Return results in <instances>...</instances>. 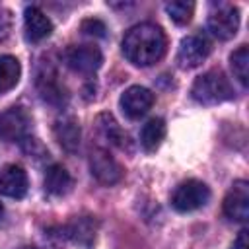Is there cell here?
I'll return each instance as SVG.
<instances>
[{
    "label": "cell",
    "mask_w": 249,
    "mask_h": 249,
    "mask_svg": "<svg viewBox=\"0 0 249 249\" xmlns=\"http://www.w3.org/2000/svg\"><path fill=\"white\" fill-rule=\"evenodd\" d=\"M165 33L156 23H138L123 39L124 56L136 66H150L165 54Z\"/></svg>",
    "instance_id": "6da1fadb"
},
{
    "label": "cell",
    "mask_w": 249,
    "mask_h": 249,
    "mask_svg": "<svg viewBox=\"0 0 249 249\" xmlns=\"http://www.w3.org/2000/svg\"><path fill=\"white\" fill-rule=\"evenodd\" d=\"M191 95L200 105H216L233 97V88L224 72L208 70L198 76L191 88Z\"/></svg>",
    "instance_id": "7a4b0ae2"
},
{
    "label": "cell",
    "mask_w": 249,
    "mask_h": 249,
    "mask_svg": "<svg viewBox=\"0 0 249 249\" xmlns=\"http://www.w3.org/2000/svg\"><path fill=\"white\" fill-rule=\"evenodd\" d=\"M210 198V189L198 179H187L179 183L171 195V206L177 212H193L202 208Z\"/></svg>",
    "instance_id": "3957f363"
},
{
    "label": "cell",
    "mask_w": 249,
    "mask_h": 249,
    "mask_svg": "<svg viewBox=\"0 0 249 249\" xmlns=\"http://www.w3.org/2000/svg\"><path fill=\"white\" fill-rule=\"evenodd\" d=\"M31 117L23 107H10L0 113V138L6 142H23L29 136Z\"/></svg>",
    "instance_id": "277c9868"
},
{
    "label": "cell",
    "mask_w": 249,
    "mask_h": 249,
    "mask_svg": "<svg viewBox=\"0 0 249 249\" xmlns=\"http://www.w3.org/2000/svg\"><path fill=\"white\" fill-rule=\"evenodd\" d=\"M208 29L222 41L235 37L239 29V10L233 4H216L208 16Z\"/></svg>",
    "instance_id": "5b68a950"
},
{
    "label": "cell",
    "mask_w": 249,
    "mask_h": 249,
    "mask_svg": "<svg viewBox=\"0 0 249 249\" xmlns=\"http://www.w3.org/2000/svg\"><path fill=\"white\" fill-rule=\"evenodd\" d=\"M210 51H212V45H210V41L204 35H200V33L187 35L181 41V45H179L177 62L185 70L196 68V66H200L206 60V56L210 54Z\"/></svg>",
    "instance_id": "8992f818"
},
{
    "label": "cell",
    "mask_w": 249,
    "mask_h": 249,
    "mask_svg": "<svg viewBox=\"0 0 249 249\" xmlns=\"http://www.w3.org/2000/svg\"><path fill=\"white\" fill-rule=\"evenodd\" d=\"M89 169L91 175L103 185H115L123 179L121 163L103 148H95L89 154Z\"/></svg>",
    "instance_id": "52a82bcc"
},
{
    "label": "cell",
    "mask_w": 249,
    "mask_h": 249,
    "mask_svg": "<svg viewBox=\"0 0 249 249\" xmlns=\"http://www.w3.org/2000/svg\"><path fill=\"white\" fill-rule=\"evenodd\" d=\"M64 62L68 64L70 70L80 72V74H93L101 62H103V54L97 47L93 45H78V47H70L64 53Z\"/></svg>",
    "instance_id": "ba28073f"
},
{
    "label": "cell",
    "mask_w": 249,
    "mask_h": 249,
    "mask_svg": "<svg viewBox=\"0 0 249 249\" xmlns=\"http://www.w3.org/2000/svg\"><path fill=\"white\" fill-rule=\"evenodd\" d=\"M224 214L233 222H245L249 218V183L245 179L233 181L224 198Z\"/></svg>",
    "instance_id": "9c48e42d"
},
{
    "label": "cell",
    "mask_w": 249,
    "mask_h": 249,
    "mask_svg": "<svg viewBox=\"0 0 249 249\" xmlns=\"http://www.w3.org/2000/svg\"><path fill=\"white\" fill-rule=\"evenodd\" d=\"M154 93L144 86H130L121 95V109L128 119L144 117L154 105Z\"/></svg>",
    "instance_id": "30bf717a"
},
{
    "label": "cell",
    "mask_w": 249,
    "mask_h": 249,
    "mask_svg": "<svg viewBox=\"0 0 249 249\" xmlns=\"http://www.w3.org/2000/svg\"><path fill=\"white\" fill-rule=\"evenodd\" d=\"M27 187H29L27 173L21 165L10 163L0 169V195L10 198H23Z\"/></svg>",
    "instance_id": "8fae6325"
},
{
    "label": "cell",
    "mask_w": 249,
    "mask_h": 249,
    "mask_svg": "<svg viewBox=\"0 0 249 249\" xmlns=\"http://www.w3.org/2000/svg\"><path fill=\"white\" fill-rule=\"evenodd\" d=\"M23 25H25V37L31 43H39L43 39H47L53 33V21L45 16L43 10H39L37 6H29L25 8L23 14Z\"/></svg>",
    "instance_id": "7c38bea8"
},
{
    "label": "cell",
    "mask_w": 249,
    "mask_h": 249,
    "mask_svg": "<svg viewBox=\"0 0 249 249\" xmlns=\"http://www.w3.org/2000/svg\"><path fill=\"white\" fill-rule=\"evenodd\" d=\"M54 138L56 142L66 150V152H76L78 146H80V136H82V130H80V124L74 117H62L54 123Z\"/></svg>",
    "instance_id": "4fadbf2b"
},
{
    "label": "cell",
    "mask_w": 249,
    "mask_h": 249,
    "mask_svg": "<svg viewBox=\"0 0 249 249\" xmlns=\"http://www.w3.org/2000/svg\"><path fill=\"white\" fill-rule=\"evenodd\" d=\"M43 183H45V191L51 193L53 196H64L74 187L72 175L66 171V167H62L58 163H53L51 167H47Z\"/></svg>",
    "instance_id": "5bb4252c"
},
{
    "label": "cell",
    "mask_w": 249,
    "mask_h": 249,
    "mask_svg": "<svg viewBox=\"0 0 249 249\" xmlns=\"http://www.w3.org/2000/svg\"><path fill=\"white\" fill-rule=\"evenodd\" d=\"M95 220H91L89 216H84V218H74L66 228V237H70L74 243L82 245V247H91L93 241H95Z\"/></svg>",
    "instance_id": "9a60e30c"
},
{
    "label": "cell",
    "mask_w": 249,
    "mask_h": 249,
    "mask_svg": "<svg viewBox=\"0 0 249 249\" xmlns=\"http://www.w3.org/2000/svg\"><path fill=\"white\" fill-rule=\"evenodd\" d=\"M37 86H39V91H41V97L53 105H60L66 95H64V89L60 88L58 80H56V72L47 68L43 72H39V78H37Z\"/></svg>",
    "instance_id": "2e32d148"
},
{
    "label": "cell",
    "mask_w": 249,
    "mask_h": 249,
    "mask_svg": "<svg viewBox=\"0 0 249 249\" xmlns=\"http://www.w3.org/2000/svg\"><path fill=\"white\" fill-rule=\"evenodd\" d=\"M97 126H99V130H101V134L111 142V144H115L117 148H121V150H128L130 148V138H128V134L117 124V121L113 119V115H109V113H101L99 117H97Z\"/></svg>",
    "instance_id": "e0dca14e"
},
{
    "label": "cell",
    "mask_w": 249,
    "mask_h": 249,
    "mask_svg": "<svg viewBox=\"0 0 249 249\" xmlns=\"http://www.w3.org/2000/svg\"><path fill=\"white\" fill-rule=\"evenodd\" d=\"M165 138V121L160 117L150 119L140 130V144L146 152H156Z\"/></svg>",
    "instance_id": "ac0fdd59"
},
{
    "label": "cell",
    "mask_w": 249,
    "mask_h": 249,
    "mask_svg": "<svg viewBox=\"0 0 249 249\" xmlns=\"http://www.w3.org/2000/svg\"><path fill=\"white\" fill-rule=\"evenodd\" d=\"M19 74H21V66L18 58L12 54H2L0 56V93L10 91L18 84Z\"/></svg>",
    "instance_id": "d6986e66"
},
{
    "label": "cell",
    "mask_w": 249,
    "mask_h": 249,
    "mask_svg": "<svg viewBox=\"0 0 249 249\" xmlns=\"http://www.w3.org/2000/svg\"><path fill=\"white\" fill-rule=\"evenodd\" d=\"M230 62H231L233 76L241 82V86H247L249 84V49H247V45H241L239 49H235L230 56Z\"/></svg>",
    "instance_id": "ffe728a7"
},
{
    "label": "cell",
    "mask_w": 249,
    "mask_h": 249,
    "mask_svg": "<svg viewBox=\"0 0 249 249\" xmlns=\"http://www.w3.org/2000/svg\"><path fill=\"white\" fill-rule=\"evenodd\" d=\"M165 12L169 14V18H171L177 25H185V23H189L191 18H193L195 4H193V2H185V0L167 2V4H165Z\"/></svg>",
    "instance_id": "44dd1931"
},
{
    "label": "cell",
    "mask_w": 249,
    "mask_h": 249,
    "mask_svg": "<svg viewBox=\"0 0 249 249\" xmlns=\"http://www.w3.org/2000/svg\"><path fill=\"white\" fill-rule=\"evenodd\" d=\"M82 31L86 33V35H89V37H105L107 35V27H105V23L101 21V19H97V18H89V19H84L82 21Z\"/></svg>",
    "instance_id": "7402d4cb"
},
{
    "label": "cell",
    "mask_w": 249,
    "mask_h": 249,
    "mask_svg": "<svg viewBox=\"0 0 249 249\" xmlns=\"http://www.w3.org/2000/svg\"><path fill=\"white\" fill-rule=\"evenodd\" d=\"M10 33H12V12L0 8V41L8 39Z\"/></svg>",
    "instance_id": "603a6c76"
},
{
    "label": "cell",
    "mask_w": 249,
    "mask_h": 249,
    "mask_svg": "<svg viewBox=\"0 0 249 249\" xmlns=\"http://www.w3.org/2000/svg\"><path fill=\"white\" fill-rule=\"evenodd\" d=\"M247 235H249V231L243 228V230L237 233V237H235V241H233L231 249H249V241H247Z\"/></svg>",
    "instance_id": "cb8c5ba5"
},
{
    "label": "cell",
    "mask_w": 249,
    "mask_h": 249,
    "mask_svg": "<svg viewBox=\"0 0 249 249\" xmlns=\"http://www.w3.org/2000/svg\"><path fill=\"white\" fill-rule=\"evenodd\" d=\"M19 249H37V247H33V245H23V247H19Z\"/></svg>",
    "instance_id": "d4e9b609"
},
{
    "label": "cell",
    "mask_w": 249,
    "mask_h": 249,
    "mask_svg": "<svg viewBox=\"0 0 249 249\" xmlns=\"http://www.w3.org/2000/svg\"><path fill=\"white\" fill-rule=\"evenodd\" d=\"M2 214H4V206H2V202H0V218H2Z\"/></svg>",
    "instance_id": "484cf974"
}]
</instances>
